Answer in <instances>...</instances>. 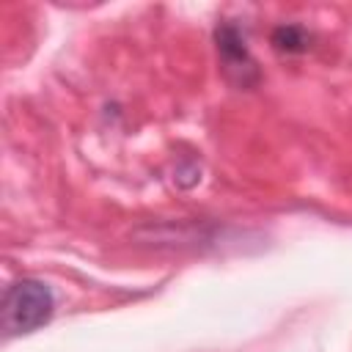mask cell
Masks as SVG:
<instances>
[{
    "instance_id": "cell-2",
    "label": "cell",
    "mask_w": 352,
    "mask_h": 352,
    "mask_svg": "<svg viewBox=\"0 0 352 352\" xmlns=\"http://www.w3.org/2000/svg\"><path fill=\"white\" fill-rule=\"evenodd\" d=\"M214 41H217V52H220V60L228 72V77H234L242 88L253 85L258 80V69L245 47V36L239 33L236 25H220L214 30Z\"/></svg>"
},
{
    "instance_id": "cell-3",
    "label": "cell",
    "mask_w": 352,
    "mask_h": 352,
    "mask_svg": "<svg viewBox=\"0 0 352 352\" xmlns=\"http://www.w3.org/2000/svg\"><path fill=\"white\" fill-rule=\"evenodd\" d=\"M272 47L286 55H297L308 50V33L300 25H278L272 30Z\"/></svg>"
},
{
    "instance_id": "cell-1",
    "label": "cell",
    "mask_w": 352,
    "mask_h": 352,
    "mask_svg": "<svg viewBox=\"0 0 352 352\" xmlns=\"http://www.w3.org/2000/svg\"><path fill=\"white\" fill-rule=\"evenodd\" d=\"M55 297L47 283L36 278L14 280L3 294V330L6 336H25L50 322Z\"/></svg>"
}]
</instances>
